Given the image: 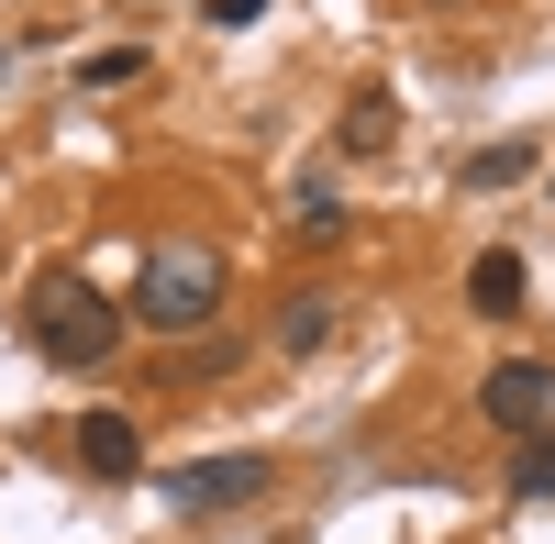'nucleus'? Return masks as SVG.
I'll return each instance as SVG.
<instances>
[{
	"label": "nucleus",
	"instance_id": "obj_2",
	"mask_svg": "<svg viewBox=\"0 0 555 544\" xmlns=\"http://www.w3.org/2000/svg\"><path fill=\"white\" fill-rule=\"evenodd\" d=\"M222 300H234V279H222L211 245H156L145 279H133V300H122V323H145V334H211Z\"/></svg>",
	"mask_w": 555,
	"mask_h": 544
},
{
	"label": "nucleus",
	"instance_id": "obj_13",
	"mask_svg": "<svg viewBox=\"0 0 555 544\" xmlns=\"http://www.w3.org/2000/svg\"><path fill=\"white\" fill-rule=\"evenodd\" d=\"M222 367H245V355H234V345H222V334H201L190 355H178V378H222Z\"/></svg>",
	"mask_w": 555,
	"mask_h": 544
},
{
	"label": "nucleus",
	"instance_id": "obj_5",
	"mask_svg": "<svg viewBox=\"0 0 555 544\" xmlns=\"http://www.w3.org/2000/svg\"><path fill=\"white\" fill-rule=\"evenodd\" d=\"M67 456H78V478H101V489H133V478H145V433H133L122 412H89V423L67 433Z\"/></svg>",
	"mask_w": 555,
	"mask_h": 544
},
{
	"label": "nucleus",
	"instance_id": "obj_14",
	"mask_svg": "<svg viewBox=\"0 0 555 544\" xmlns=\"http://www.w3.org/2000/svg\"><path fill=\"white\" fill-rule=\"evenodd\" d=\"M267 12H278V0H211L201 23H211V34H245V23H267Z\"/></svg>",
	"mask_w": 555,
	"mask_h": 544
},
{
	"label": "nucleus",
	"instance_id": "obj_10",
	"mask_svg": "<svg viewBox=\"0 0 555 544\" xmlns=\"http://www.w3.org/2000/svg\"><path fill=\"white\" fill-rule=\"evenodd\" d=\"M289 222L322 245V234H345V200H334V178H300V200H289Z\"/></svg>",
	"mask_w": 555,
	"mask_h": 544
},
{
	"label": "nucleus",
	"instance_id": "obj_6",
	"mask_svg": "<svg viewBox=\"0 0 555 544\" xmlns=\"http://www.w3.org/2000/svg\"><path fill=\"white\" fill-rule=\"evenodd\" d=\"M522 289H533V267H522L512 245H489V256L467 267V311H478V323H512V311H522Z\"/></svg>",
	"mask_w": 555,
	"mask_h": 544
},
{
	"label": "nucleus",
	"instance_id": "obj_9",
	"mask_svg": "<svg viewBox=\"0 0 555 544\" xmlns=\"http://www.w3.org/2000/svg\"><path fill=\"white\" fill-rule=\"evenodd\" d=\"M512 501H555V433H512Z\"/></svg>",
	"mask_w": 555,
	"mask_h": 544
},
{
	"label": "nucleus",
	"instance_id": "obj_8",
	"mask_svg": "<svg viewBox=\"0 0 555 544\" xmlns=\"http://www.w3.org/2000/svg\"><path fill=\"white\" fill-rule=\"evenodd\" d=\"M345 156H389L400 145V112H389V89H356V112H345V133H334Z\"/></svg>",
	"mask_w": 555,
	"mask_h": 544
},
{
	"label": "nucleus",
	"instance_id": "obj_7",
	"mask_svg": "<svg viewBox=\"0 0 555 544\" xmlns=\"http://www.w3.org/2000/svg\"><path fill=\"white\" fill-rule=\"evenodd\" d=\"M334 323H345V300H334V289H300L289 311H278V355H322Z\"/></svg>",
	"mask_w": 555,
	"mask_h": 544
},
{
	"label": "nucleus",
	"instance_id": "obj_4",
	"mask_svg": "<svg viewBox=\"0 0 555 544\" xmlns=\"http://www.w3.org/2000/svg\"><path fill=\"white\" fill-rule=\"evenodd\" d=\"M478 412L500 433H555V367L544 355H500V367L478 378Z\"/></svg>",
	"mask_w": 555,
	"mask_h": 544
},
{
	"label": "nucleus",
	"instance_id": "obj_3",
	"mask_svg": "<svg viewBox=\"0 0 555 544\" xmlns=\"http://www.w3.org/2000/svg\"><path fill=\"white\" fill-rule=\"evenodd\" d=\"M267 456H201V467H167V511L178 522H211V511H245V501H267Z\"/></svg>",
	"mask_w": 555,
	"mask_h": 544
},
{
	"label": "nucleus",
	"instance_id": "obj_1",
	"mask_svg": "<svg viewBox=\"0 0 555 544\" xmlns=\"http://www.w3.org/2000/svg\"><path fill=\"white\" fill-rule=\"evenodd\" d=\"M23 323L44 345V367H112V355H122V300H101L78 267H34Z\"/></svg>",
	"mask_w": 555,
	"mask_h": 544
},
{
	"label": "nucleus",
	"instance_id": "obj_11",
	"mask_svg": "<svg viewBox=\"0 0 555 544\" xmlns=\"http://www.w3.org/2000/svg\"><path fill=\"white\" fill-rule=\"evenodd\" d=\"M145 78V44H101V56H78V89H133Z\"/></svg>",
	"mask_w": 555,
	"mask_h": 544
},
{
	"label": "nucleus",
	"instance_id": "obj_12",
	"mask_svg": "<svg viewBox=\"0 0 555 544\" xmlns=\"http://www.w3.org/2000/svg\"><path fill=\"white\" fill-rule=\"evenodd\" d=\"M512 178H533V145H478L467 156V190H512Z\"/></svg>",
	"mask_w": 555,
	"mask_h": 544
},
{
	"label": "nucleus",
	"instance_id": "obj_15",
	"mask_svg": "<svg viewBox=\"0 0 555 544\" xmlns=\"http://www.w3.org/2000/svg\"><path fill=\"white\" fill-rule=\"evenodd\" d=\"M0 67H12V34H0Z\"/></svg>",
	"mask_w": 555,
	"mask_h": 544
}]
</instances>
